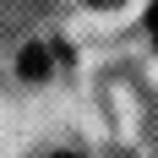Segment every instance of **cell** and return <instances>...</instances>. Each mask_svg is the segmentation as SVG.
I'll return each instance as SVG.
<instances>
[{
    "instance_id": "1",
    "label": "cell",
    "mask_w": 158,
    "mask_h": 158,
    "mask_svg": "<svg viewBox=\"0 0 158 158\" xmlns=\"http://www.w3.org/2000/svg\"><path fill=\"white\" fill-rule=\"evenodd\" d=\"M49 71V55L44 49H27V55H22V77H44Z\"/></svg>"
},
{
    "instance_id": "2",
    "label": "cell",
    "mask_w": 158,
    "mask_h": 158,
    "mask_svg": "<svg viewBox=\"0 0 158 158\" xmlns=\"http://www.w3.org/2000/svg\"><path fill=\"white\" fill-rule=\"evenodd\" d=\"M147 33H153V38H158V6H153V11H147Z\"/></svg>"
},
{
    "instance_id": "3",
    "label": "cell",
    "mask_w": 158,
    "mask_h": 158,
    "mask_svg": "<svg viewBox=\"0 0 158 158\" xmlns=\"http://www.w3.org/2000/svg\"><path fill=\"white\" fill-rule=\"evenodd\" d=\"M87 6H120V0H87Z\"/></svg>"
},
{
    "instance_id": "4",
    "label": "cell",
    "mask_w": 158,
    "mask_h": 158,
    "mask_svg": "<svg viewBox=\"0 0 158 158\" xmlns=\"http://www.w3.org/2000/svg\"><path fill=\"white\" fill-rule=\"evenodd\" d=\"M60 158H71V153H60Z\"/></svg>"
}]
</instances>
